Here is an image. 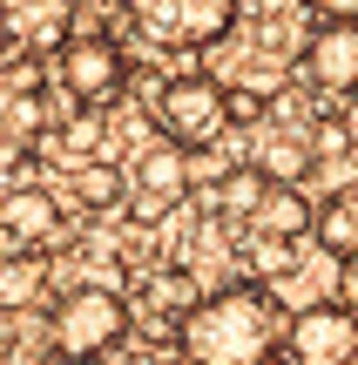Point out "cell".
<instances>
[{
	"label": "cell",
	"instance_id": "cell-1",
	"mask_svg": "<svg viewBox=\"0 0 358 365\" xmlns=\"http://www.w3.org/2000/svg\"><path fill=\"white\" fill-rule=\"evenodd\" d=\"M278 339H284V304L257 277L196 291V304L176 318V359L183 365H257Z\"/></svg>",
	"mask_w": 358,
	"mask_h": 365
},
{
	"label": "cell",
	"instance_id": "cell-2",
	"mask_svg": "<svg viewBox=\"0 0 358 365\" xmlns=\"http://www.w3.org/2000/svg\"><path fill=\"white\" fill-rule=\"evenodd\" d=\"M129 331H135L129 298H122V291H108L102 277H95V284H75V291H68V298L48 312V352H54V359L95 365L108 345L129 339Z\"/></svg>",
	"mask_w": 358,
	"mask_h": 365
},
{
	"label": "cell",
	"instance_id": "cell-3",
	"mask_svg": "<svg viewBox=\"0 0 358 365\" xmlns=\"http://www.w3.org/2000/svg\"><path fill=\"white\" fill-rule=\"evenodd\" d=\"M129 27L149 41V48H169V54H203V48H223L243 21V0H122Z\"/></svg>",
	"mask_w": 358,
	"mask_h": 365
},
{
	"label": "cell",
	"instance_id": "cell-4",
	"mask_svg": "<svg viewBox=\"0 0 358 365\" xmlns=\"http://www.w3.org/2000/svg\"><path fill=\"white\" fill-rule=\"evenodd\" d=\"M41 75L54 81V88L68 95V102H115L122 88H129V54H122L115 34H102V27H81V34H68L54 54H41Z\"/></svg>",
	"mask_w": 358,
	"mask_h": 365
},
{
	"label": "cell",
	"instance_id": "cell-5",
	"mask_svg": "<svg viewBox=\"0 0 358 365\" xmlns=\"http://www.w3.org/2000/svg\"><path fill=\"white\" fill-rule=\"evenodd\" d=\"M149 122H156L162 143L176 149H203V143H223V81L216 75H176L149 95Z\"/></svg>",
	"mask_w": 358,
	"mask_h": 365
},
{
	"label": "cell",
	"instance_id": "cell-6",
	"mask_svg": "<svg viewBox=\"0 0 358 365\" xmlns=\"http://www.w3.org/2000/svg\"><path fill=\"white\" fill-rule=\"evenodd\" d=\"M278 345L298 365H345V359H358V318H352V304H338V298H311V304H298V312L284 318Z\"/></svg>",
	"mask_w": 358,
	"mask_h": 365
},
{
	"label": "cell",
	"instance_id": "cell-7",
	"mask_svg": "<svg viewBox=\"0 0 358 365\" xmlns=\"http://www.w3.org/2000/svg\"><path fill=\"white\" fill-rule=\"evenodd\" d=\"M298 75H305L318 95L345 102L352 81H358V27L352 21H318L311 41H305V54H298Z\"/></svg>",
	"mask_w": 358,
	"mask_h": 365
},
{
	"label": "cell",
	"instance_id": "cell-8",
	"mask_svg": "<svg viewBox=\"0 0 358 365\" xmlns=\"http://www.w3.org/2000/svg\"><path fill=\"white\" fill-rule=\"evenodd\" d=\"M0 230L21 250H54V244H68V210H61V196L41 190V182H14V190L0 196Z\"/></svg>",
	"mask_w": 358,
	"mask_h": 365
},
{
	"label": "cell",
	"instance_id": "cell-9",
	"mask_svg": "<svg viewBox=\"0 0 358 365\" xmlns=\"http://www.w3.org/2000/svg\"><path fill=\"white\" fill-rule=\"evenodd\" d=\"M75 34V0H0V41L14 54H54Z\"/></svg>",
	"mask_w": 358,
	"mask_h": 365
},
{
	"label": "cell",
	"instance_id": "cell-10",
	"mask_svg": "<svg viewBox=\"0 0 358 365\" xmlns=\"http://www.w3.org/2000/svg\"><path fill=\"white\" fill-rule=\"evenodd\" d=\"M243 230H251V237H291V244H305V237H311V196H305V182H264V196H257V210L243 217Z\"/></svg>",
	"mask_w": 358,
	"mask_h": 365
},
{
	"label": "cell",
	"instance_id": "cell-11",
	"mask_svg": "<svg viewBox=\"0 0 358 365\" xmlns=\"http://www.w3.org/2000/svg\"><path fill=\"white\" fill-rule=\"evenodd\" d=\"M129 190H142V196H162V203L176 210V203L189 196V156H183L176 143H162V135H156V143H149L142 156L129 163Z\"/></svg>",
	"mask_w": 358,
	"mask_h": 365
},
{
	"label": "cell",
	"instance_id": "cell-12",
	"mask_svg": "<svg viewBox=\"0 0 358 365\" xmlns=\"http://www.w3.org/2000/svg\"><path fill=\"white\" fill-rule=\"evenodd\" d=\"M311 237H318L325 257H358V182L332 190L325 203H311Z\"/></svg>",
	"mask_w": 358,
	"mask_h": 365
},
{
	"label": "cell",
	"instance_id": "cell-13",
	"mask_svg": "<svg viewBox=\"0 0 358 365\" xmlns=\"http://www.w3.org/2000/svg\"><path fill=\"white\" fill-rule=\"evenodd\" d=\"M257 170L270 182H305L318 170V156H311V143L298 129H264V149H257Z\"/></svg>",
	"mask_w": 358,
	"mask_h": 365
},
{
	"label": "cell",
	"instance_id": "cell-14",
	"mask_svg": "<svg viewBox=\"0 0 358 365\" xmlns=\"http://www.w3.org/2000/svg\"><path fill=\"white\" fill-rule=\"evenodd\" d=\"M61 190H68V203H81V210H122V190H129V176L88 156V163H75V176H68Z\"/></svg>",
	"mask_w": 358,
	"mask_h": 365
},
{
	"label": "cell",
	"instance_id": "cell-15",
	"mask_svg": "<svg viewBox=\"0 0 358 365\" xmlns=\"http://www.w3.org/2000/svg\"><path fill=\"white\" fill-rule=\"evenodd\" d=\"M196 291H203V284L183 271V264H176V271H156V277H149V304H156V312H169V318H183L189 304H196Z\"/></svg>",
	"mask_w": 358,
	"mask_h": 365
},
{
	"label": "cell",
	"instance_id": "cell-16",
	"mask_svg": "<svg viewBox=\"0 0 358 365\" xmlns=\"http://www.w3.org/2000/svg\"><path fill=\"white\" fill-rule=\"evenodd\" d=\"M251 264H257V284H270V277L298 271V244L291 237H251Z\"/></svg>",
	"mask_w": 358,
	"mask_h": 365
},
{
	"label": "cell",
	"instance_id": "cell-17",
	"mask_svg": "<svg viewBox=\"0 0 358 365\" xmlns=\"http://www.w3.org/2000/svg\"><path fill=\"white\" fill-rule=\"evenodd\" d=\"M311 14H318V21H352L358 14V0H305Z\"/></svg>",
	"mask_w": 358,
	"mask_h": 365
},
{
	"label": "cell",
	"instance_id": "cell-18",
	"mask_svg": "<svg viewBox=\"0 0 358 365\" xmlns=\"http://www.w3.org/2000/svg\"><path fill=\"white\" fill-rule=\"evenodd\" d=\"M257 365H298V359H291V352H284V345H270V352H264V359H257Z\"/></svg>",
	"mask_w": 358,
	"mask_h": 365
},
{
	"label": "cell",
	"instance_id": "cell-19",
	"mask_svg": "<svg viewBox=\"0 0 358 365\" xmlns=\"http://www.w3.org/2000/svg\"><path fill=\"white\" fill-rule=\"evenodd\" d=\"M0 250H7V230H0Z\"/></svg>",
	"mask_w": 358,
	"mask_h": 365
}]
</instances>
